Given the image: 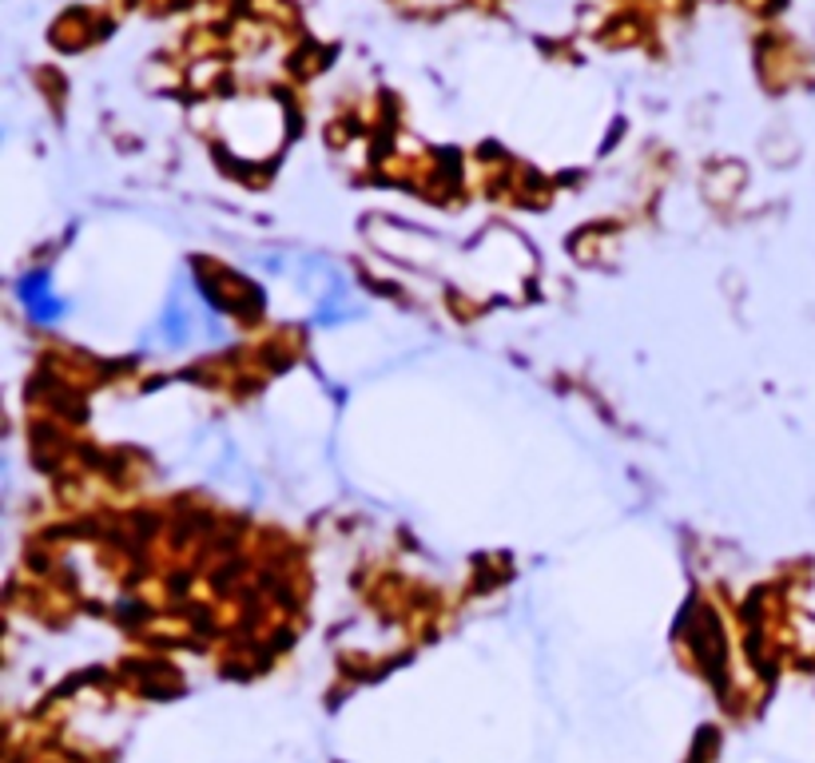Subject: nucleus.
I'll list each match as a JSON object with an SVG mask.
<instances>
[{"mask_svg":"<svg viewBox=\"0 0 815 763\" xmlns=\"http://www.w3.org/2000/svg\"><path fill=\"white\" fill-rule=\"evenodd\" d=\"M21 295H24V307L33 311V318H40V323H52L60 311H64V302L48 290V283L40 275L36 278H24V287H21Z\"/></svg>","mask_w":815,"mask_h":763,"instance_id":"1","label":"nucleus"}]
</instances>
